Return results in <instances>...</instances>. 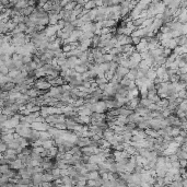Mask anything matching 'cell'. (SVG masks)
<instances>
[{
    "instance_id": "cell-1",
    "label": "cell",
    "mask_w": 187,
    "mask_h": 187,
    "mask_svg": "<svg viewBox=\"0 0 187 187\" xmlns=\"http://www.w3.org/2000/svg\"><path fill=\"white\" fill-rule=\"evenodd\" d=\"M9 166H10V168L11 170H14V171H19V170H21V168H25L26 165H23L22 164V162L20 161L19 159H17V160H14V161H12V162L9 164Z\"/></svg>"
},
{
    "instance_id": "cell-2",
    "label": "cell",
    "mask_w": 187,
    "mask_h": 187,
    "mask_svg": "<svg viewBox=\"0 0 187 187\" xmlns=\"http://www.w3.org/2000/svg\"><path fill=\"white\" fill-rule=\"evenodd\" d=\"M9 73V70L7 68L5 65H1L0 66V75H8Z\"/></svg>"
},
{
    "instance_id": "cell-3",
    "label": "cell",
    "mask_w": 187,
    "mask_h": 187,
    "mask_svg": "<svg viewBox=\"0 0 187 187\" xmlns=\"http://www.w3.org/2000/svg\"><path fill=\"white\" fill-rule=\"evenodd\" d=\"M9 170H10V166L7 165V164H5V165H0V173L2 175L5 174V173H7Z\"/></svg>"
},
{
    "instance_id": "cell-4",
    "label": "cell",
    "mask_w": 187,
    "mask_h": 187,
    "mask_svg": "<svg viewBox=\"0 0 187 187\" xmlns=\"http://www.w3.org/2000/svg\"><path fill=\"white\" fill-rule=\"evenodd\" d=\"M8 149V147H7V144L5 142H0V154H3L5 152H6V150Z\"/></svg>"
},
{
    "instance_id": "cell-5",
    "label": "cell",
    "mask_w": 187,
    "mask_h": 187,
    "mask_svg": "<svg viewBox=\"0 0 187 187\" xmlns=\"http://www.w3.org/2000/svg\"><path fill=\"white\" fill-rule=\"evenodd\" d=\"M51 186H53L51 183H48V182H42L38 187H51Z\"/></svg>"
}]
</instances>
